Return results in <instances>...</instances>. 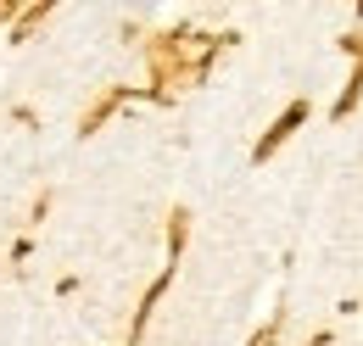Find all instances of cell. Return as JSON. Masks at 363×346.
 I'll list each match as a JSON object with an SVG mask.
<instances>
[{
    "label": "cell",
    "mask_w": 363,
    "mask_h": 346,
    "mask_svg": "<svg viewBox=\"0 0 363 346\" xmlns=\"http://www.w3.org/2000/svg\"><path fill=\"white\" fill-rule=\"evenodd\" d=\"M302 118H308V106H291V112H285V118L274 123V134H269V140H263V157H269V151H274V145H279V140H285V134H291V129H296Z\"/></svg>",
    "instance_id": "6da1fadb"
}]
</instances>
